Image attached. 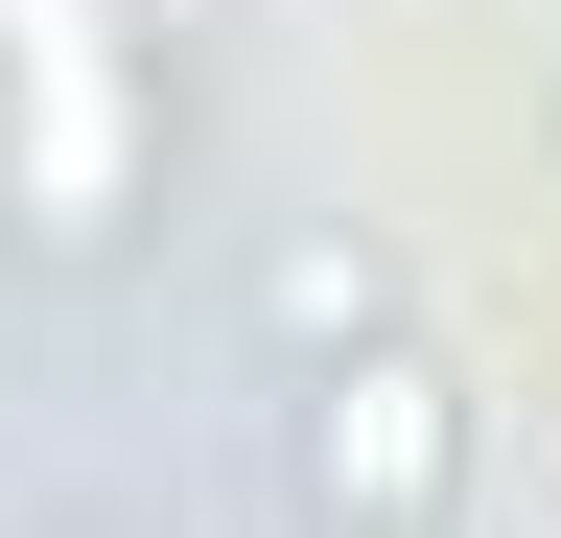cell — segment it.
<instances>
[{
    "label": "cell",
    "instance_id": "cell-1",
    "mask_svg": "<svg viewBox=\"0 0 561 538\" xmlns=\"http://www.w3.org/2000/svg\"><path fill=\"white\" fill-rule=\"evenodd\" d=\"M280 468H305L328 538H445V492H468V398H445V352H421V328L328 352L305 398H280Z\"/></svg>",
    "mask_w": 561,
    "mask_h": 538
},
{
    "label": "cell",
    "instance_id": "cell-2",
    "mask_svg": "<svg viewBox=\"0 0 561 538\" xmlns=\"http://www.w3.org/2000/svg\"><path fill=\"white\" fill-rule=\"evenodd\" d=\"M257 328H280L305 375L375 352V328H398V257H375V234H280V257H257Z\"/></svg>",
    "mask_w": 561,
    "mask_h": 538
}]
</instances>
